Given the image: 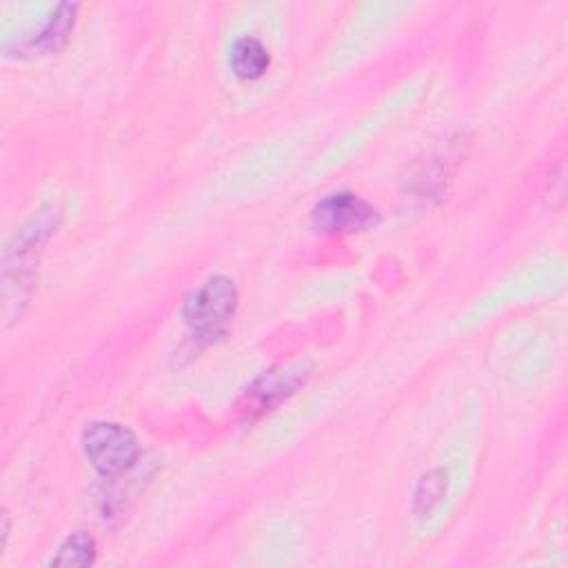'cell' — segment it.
<instances>
[{
	"instance_id": "obj_6",
	"label": "cell",
	"mask_w": 568,
	"mask_h": 568,
	"mask_svg": "<svg viewBox=\"0 0 568 568\" xmlns=\"http://www.w3.org/2000/svg\"><path fill=\"white\" fill-rule=\"evenodd\" d=\"M75 16H78L75 2L55 4V9H51L47 20L36 31H31L18 40L16 51L29 53V55H42V53L58 51L69 40L73 24H75Z\"/></svg>"
},
{
	"instance_id": "obj_2",
	"label": "cell",
	"mask_w": 568,
	"mask_h": 568,
	"mask_svg": "<svg viewBox=\"0 0 568 568\" xmlns=\"http://www.w3.org/2000/svg\"><path fill=\"white\" fill-rule=\"evenodd\" d=\"M240 293L231 277L211 275L197 284L182 304V320L197 339L222 337L237 311Z\"/></svg>"
},
{
	"instance_id": "obj_3",
	"label": "cell",
	"mask_w": 568,
	"mask_h": 568,
	"mask_svg": "<svg viewBox=\"0 0 568 568\" xmlns=\"http://www.w3.org/2000/svg\"><path fill=\"white\" fill-rule=\"evenodd\" d=\"M82 450L100 475L115 477L135 464L140 444L135 435L118 422H91L82 430Z\"/></svg>"
},
{
	"instance_id": "obj_4",
	"label": "cell",
	"mask_w": 568,
	"mask_h": 568,
	"mask_svg": "<svg viewBox=\"0 0 568 568\" xmlns=\"http://www.w3.org/2000/svg\"><path fill=\"white\" fill-rule=\"evenodd\" d=\"M379 211L351 191H337L322 197L311 211V226L322 235H353L373 229Z\"/></svg>"
},
{
	"instance_id": "obj_1",
	"label": "cell",
	"mask_w": 568,
	"mask_h": 568,
	"mask_svg": "<svg viewBox=\"0 0 568 568\" xmlns=\"http://www.w3.org/2000/svg\"><path fill=\"white\" fill-rule=\"evenodd\" d=\"M55 226H58V211L44 209L38 215H33L27 224H22L7 240L2 251V295H4L7 320L11 317L13 306L20 317L22 306L29 304L42 246L49 240V235L55 231Z\"/></svg>"
},
{
	"instance_id": "obj_8",
	"label": "cell",
	"mask_w": 568,
	"mask_h": 568,
	"mask_svg": "<svg viewBox=\"0 0 568 568\" xmlns=\"http://www.w3.org/2000/svg\"><path fill=\"white\" fill-rule=\"evenodd\" d=\"M446 493V473L442 468H433L424 473L413 490V513L417 517H428L433 508Z\"/></svg>"
},
{
	"instance_id": "obj_7",
	"label": "cell",
	"mask_w": 568,
	"mask_h": 568,
	"mask_svg": "<svg viewBox=\"0 0 568 568\" xmlns=\"http://www.w3.org/2000/svg\"><path fill=\"white\" fill-rule=\"evenodd\" d=\"M229 64H231V71L235 78L255 80L266 73V69L271 64V55L262 40H257L253 36H242L231 47Z\"/></svg>"
},
{
	"instance_id": "obj_9",
	"label": "cell",
	"mask_w": 568,
	"mask_h": 568,
	"mask_svg": "<svg viewBox=\"0 0 568 568\" xmlns=\"http://www.w3.org/2000/svg\"><path fill=\"white\" fill-rule=\"evenodd\" d=\"M95 561V544L89 535L75 532L62 541L55 557H51V566H91Z\"/></svg>"
},
{
	"instance_id": "obj_5",
	"label": "cell",
	"mask_w": 568,
	"mask_h": 568,
	"mask_svg": "<svg viewBox=\"0 0 568 568\" xmlns=\"http://www.w3.org/2000/svg\"><path fill=\"white\" fill-rule=\"evenodd\" d=\"M306 375H308V366L304 364H293L286 368L264 373L246 393V406H244L246 417L248 419L260 417L273 406H277L282 399L293 395L300 384H304Z\"/></svg>"
}]
</instances>
